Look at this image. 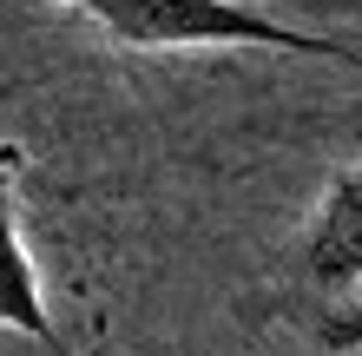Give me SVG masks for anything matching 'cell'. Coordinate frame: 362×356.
<instances>
[{
  "label": "cell",
  "mask_w": 362,
  "mask_h": 356,
  "mask_svg": "<svg viewBox=\"0 0 362 356\" xmlns=\"http://www.w3.org/2000/svg\"><path fill=\"white\" fill-rule=\"evenodd\" d=\"M86 13L93 27L125 53H198V47H264V53H303V59H336L362 73V47L329 33H303L244 0H59Z\"/></svg>",
  "instance_id": "1"
},
{
  "label": "cell",
  "mask_w": 362,
  "mask_h": 356,
  "mask_svg": "<svg viewBox=\"0 0 362 356\" xmlns=\"http://www.w3.org/2000/svg\"><path fill=\"white\" fill-rule=\"evenodd\" d=\"M296 264H303V284L329 310H343L356 297V284H362V165L329 172L323 198H316V212L303 224Z\"/></svg>",
  "instance_id": "2"
},
{
  "label": "cell",
  "mask_w": 362,
  "mask_h": 356,
  "mask_svg": "<svg viewBox=\"0 0 362 356\" xmlns=\"http://www.w3.org/2000/svg\"><path fill=\"white\" fill-rule=\"evenodd\" d=\"M20 172H27V152L13 139H0V330L33 337L47 356H66L53 317H47V290H40L27 231H20Z\"/></svg>",
  "instance_id": "3"
},
{
  "label": "cell",
  "mask_w": 362,
  "mask_h": 356,
  "mask_svg": "<svg viewBox=\"0 0 362 356\" xmlns=\"http://www.w3.org/2000/svg\"><path fill=\"white\" fill-rule=\"evenodd\" d=\"M323 343H329V350H362V310H356V304L323 310Z\"/></svg>",
  "instance_id": "4"
},
{
  "label": "cell",
  "mask_w": 362,
  "mask_h": 356,
  "mask_svg": "<svg viewBox=\"0 0 362 356\" xmlns=\"http://www.w3.org/2000/svg\"><path fill=\"white\" fill-rule=\"evenodd\" d=\"M86 356H112V350H105V343H93V350H86Z\"/></svg>",
  "instance_id": "5"
}]
</instances>
